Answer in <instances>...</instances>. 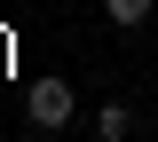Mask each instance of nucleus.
Masks as SVG:
<instances>
[{"label":"nucleus","mask_w":158,"mask_h":142,"mask_svg":"<svg viewBox=\"0 0 158 142\" xmlns=\"http://www.w3.org/2000/svg\"><path fill=\"white\" fill-rule=\"evenodd\" d=\"M32 126H48V134L71 126V87H63V79H40L32 87Z\"/></svg>","instance_id":"obj_1"},{"label":"nucleus","mask_w":158,"mask_h":142,"mask_svg":"<svg viewBox=\"0 0 158 142\" xmlns=\"http://www.w3.org/2000/svg\"><path fill=\"white\" fill-rule=\"evenodd\" d=\"M127 126H135L127 103H103V111H95V134H103V142H127Z\"/></svg>","instance_id":"obj_2"},{"label":"nucleus","mask_w":158,"mask_h":142,"mask_svg":"<svg viewBox=\"0 0 158 142\" xmlns=\"http://www.w3.org/2000/svg\"><path fill=\"white\" fill-rule=\"evenodd\" d=\"M103 8H111V24H142L150 16V0H103Z\"/></svg>","instance_id":"obj_3"}]
</instances>
